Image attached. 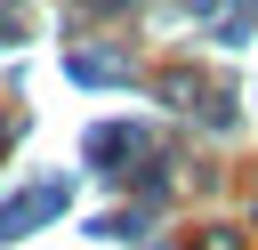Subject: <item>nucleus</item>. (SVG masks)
<instances>
[{"label": "nucleus", "instance_id": "f257e3e1", "mask_svg": "<svg viewBox=\"0 0 258 250\" xmlns=\"http://www.w3.org/2000/svg\"><path fill=\"white\" fill-rule=\"evenodd\" d=\"M64 210V185H24L8 210H0V242H16L24 226H40V218H56Z\"/></svg>", "mask_w": 258, "mask_h": 250}]
</instances>
